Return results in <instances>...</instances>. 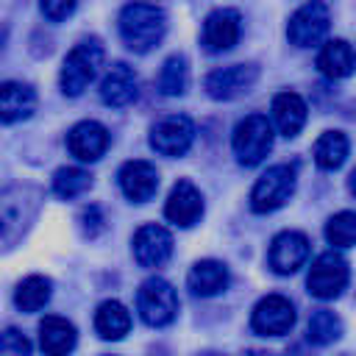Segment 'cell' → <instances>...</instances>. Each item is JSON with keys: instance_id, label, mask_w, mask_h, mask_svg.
Wrapping results in <instances>:
<instances>
[{"instance_id": "cell-11", "label": "cell", "mask_w": 356, "mask_h": 356, "mask_svg": "<svg viewBox=\"0 0 356 356\" xmlns=\"http://www.w3.org/2000/svg\"><path fill=\"white\" fill-rule=\"evenodd\" d=\"M256 81H259L256 64H231V67H220V70L209 72L203 86H206L209 97H214V100H234V97L250 92Z\"/></svg>"}, {"instance_id": "cell-15", "label": "cell", "mask_w": 356, "mask_h": 356, "mask_svg": "<svg viewBox=\"0 0 356 356\" xmlns=\"http://www.w3.org/2000/svg\"><path fill=\"white\" fill-rule=\"evenodd\" d=\"M200 214H203V195H200V189L192 181H186V178L175 181V186L170 189L167 203H164V217L172 225L189 228V225H195L200 220Z\"/></svg>"}, {"instance_id": "cell-25", "label": "cell", "mask_w": 356, "mask_h": 356, "mask_svg": "<svg viewBox=\"0 0 356 356\" xmlns=\"http://www.w3.org/2000/svg\"><path fill=\"white\" fill-rule=\"evenodd\" d=\"M348 136L342 134V131H323L320 136H317V142H314V164L320 167V170H339L342 164H345V159H348Z\"/></svg>"}, {"instance_id": "cell-20", "label": "cell", "mask_w": 356, "mask_h": 356, "mask_svg": "<svg viewBox=\"0 0 356 356\" xmlns=\"http://www.w3.org/2000/svg\"><path fill=\"white\" fill-rule=\"evenodd\" d=\"M306 117H309V108L298 92H278L273 97V125L278 128L281 136L286 139L298 136L300 128L306 125Z\"/></svg>"}, {"instance_id": "cell-37", "label": "cell", "mask_w": 356, "mask_h": 356, "mask_svg": "<svg viewBox=\"0 0 356 356\" xmlns=\"http://www.w3.org/2000/svg\"><path fill=\"white\" fill-rule=\"evenodd\" d=\"M209 356H214V353H209Z\"/></svg>"}, {"instance_id": "cell-33", "label": "cell", "mask_w": 356, "mask_h": 356, "mask_svg": "<svg viewBox=\"0 0 356 356\" xmlns=\"http://www.w3.org/2000/svg\"><path fill=\"white\" fill-rule=\"evenodd\" d=\"M75 6H78V0H42V14L50 22H61L75 11Z\"/></svg>"}, {"instance_id": "cell-26", "label": "cell", "mask_w": 356, "mask_h": 356, "mask_svg": "<svg viewBox=\"0 0 356 356\" xmlns=\"http://www.w3.org/2000/svg\"><path fill=\"white\" fill-rule=\"evenodd\" d=\"M50 292H53L50 278H44V275H28L14 289V306L19 312H39L50 300Z\"/></svg>"}, {"instance_id": "cell-3", "label": "cell", "mask_w": 356, "mask_h": 356, "mask_svg": "<svg viewBox=\"0 0 356 356\" xmlns=\"http://www.w3.org/2000/svg\"><path fill=\"white\" fill-rule=\"evenodd\" d=\"M103 58H106V53H103V44H100L97 39H83V42H78V44L67 53V58H64V64H61V75H58L61 92L70 95V97H78V95L95 81V75L100 72Z\"/></svg>"}, {"instance_id": "cell-2", "label": "cell", "mask_w": 356, "mask_h": 356, "mask_svg": "<svg viewBox=\"0 0 356 356\" xmlns=\"http://www.w3.org/2000/svg\"><path fill=\"white\" fill-rule=\"evenodd\" d=\"M167 33V14L156 3L134 0L120 11V36L128 50L147 53L153 50Z\"/></svg>"}, {"instance_id": "cell-18", "label": "cell", "mask_w": 356, "mask_h": 356, "mask_svg": "<svg viewBox=\"0 0 356 356\" xmlns=\"http://www.w3.org/2000/svg\"><path fill=\"white\" fill-rule=\"evenodd\" d=\"M120 189L128 200L134 203H147L156 189H159V172L150 161L145 159H134V161H125L122 170H120Z\"/></svg>"}, {"instance_id": "cell-9", "label": "cell", "mask_w": 356, "mask_h": 356, "mask_svg": "<svg viewBox=\"0 0 356 356\" xmlns=\"http://www.w3.org/2000/svg\"><path fill=\"white\" fill-rule=\"evenodd\" d=\"M195 142V122L186 114H167L150 128V147L167 159L184 156Z\"/></svg>"}, {"instance_id": "cell-1", "label": "cell", "mask_w": 356, "mask_h": 356, "mask_svg": "<svg viewBox=\"0 0 356 356\" xmlns=\"http://www.w3.org/2000/svg\"><path fill=\"white\" fill-rule=\"evenodd\" d=\"M42 192L31 184H11L0 189V250L14 248L33 222Z\"/></svg>"}, {"instance_id": "cell-34", "label": "cell", "mask_w": 356, "mask_h": 356, "mask_svg": "<svg viewBox=\"0 0 356 356\" xmlns=\"http://www.w3.org/2000/svg\"><path fill=\"white\" fill-rule=\"evenodd\" d=\"M348 192L356 197V167H353V172H350V178H348Z\"/></svg>"}, {"instance_id": "cell-13", "label": "cell", "mask_w": 356, "mask_h": 356, "mask_svg": "<svg viewBox=\"0 0 356 356\" xmlns=\"http://www.w3.org/2000/svg\"><path fill=\"white\" fill-rule=\"evenodd\" d=\"M309 259V236L300 231H281L278 236H273L270 250H267V261L273 267V273L278 275H292L295 270H300Z\"/></svg>"}, {"instance_id": "cell-28", "label": "cell", "mask_w": 356, "mask_h": 356, "mask_svg": "<svg viewBox=\"0 0 356 356\" xmlns=\"http://www.w3.org/2000/svg\"><path fill=\"white\" fill-rule=\"evenodd\" d=\"M159 92L167 95V97H178L186 92V83H189V67H186V58L184 56H170L161 70H159Z\"/></svg>"}, {"instance_id": "cell-17", "label": "cell", "mask_w": 356, "mask_h": 356, "mask_svg": "<svg viewBox=\"0 0 356 356\" xmlns=\"http://www.w3.org/2000/svg\"><path fill=\"white\" fill-rule=\"evenodd\" d=\"M134 256L142 267H161L172 256V234L156 222L142 225L134 234Z\"/></svg>"}, {"instance_id": "cell-21", "label": "cell", "mask_w": 356, "mask_h": 356, "mask_svg": "<svg viewBox=\"0 0 356 356\" xmlns=\"http://www.w3.org/2000/svg\"><path fill=\"white\" fill-rule=\"evenodd\" d=\"M75 342H78V334L70 320L50 314L39 323V345L44 356H70L75 350Z\"/></svg>"}, {"instance_id": "cell-36", "label": "cell", "mask_w": 356, "mask_h": 356, "mask_svg": "<svg viewBox=\"0 0 356 356\" xmlns=\"http://www.w3.org/2000/svg\"><path fill=\"white\" fill-rule=\"evenodd\" d=\"M0 50H3V33H0Z\"/></svg>"}, {"instance_id": "cell-27", "label": "cell", "mask_w": 356, "mask_h": 356, "mask_svg": "<svg viewBox=\"0 0 356 356\" xmlns=\"http://www.w3.org/2000/svg\"><path fill=\"white\" fill-rule=\"evenodd\" d=\"M306 337L314 345H331L342 337V320L331 309H314L306 323Z\"/></svg>"}, {"instance_id": "cell-23", "label": "cell", "mask_w": 356, "mask_h": 356, "mask_svg": "<svg viewBox=\"0 0 356 356\" xmlns=\"http://www.w3.org/2000/svg\"><path fill=\"white\" fill-rule=\"evenodd\" d=\"M353 67H356V53L345 39H331L323 44V50L317 56V70L325 78H331V81L348 78L353 72Z\"/></svg>"}, {"instance_id": "cell-6", "label": "cell", "mask_w": 356, "mask_h": 356, "mask_svg": "<svg viewBox=\"0 0 356 356\" xmlns=\"http://www.w3.org/2000/svg\"><path fill=\"white\" fill-rule=\"evenodd\" d=\"M295 167L292 164H275V167H267V172L259 175V181L253 184L250 189V209L256 214H267V211H275L281 209L292 192H295Z\"/></svg>"}, {"instance_id": "cell-38", "label": "cell", "mask_w": 356, "mask_h": 356, "mask_svg": "<svg viewBox=\"0 0 356 356\" xmlns=\"http://www.w3.org/2000/svg\"><path fill=\"white\" fill-rule=\"evenodd\" d=\"M353 53H356V50H353Z\"/></svg>"}, {"instance_id": "cell-30", "label": "cell", "mask_w": 356, "mask_h": 356, "mask_svg": "<svg viewBox=\"0 0 356 356\" xmlns=\"http://www.w3.org/2000/svg\"><path fill=\"white\" fill-rule=\"evenodd\" d=\"M325 239L334 248H353L356 245V211H337L325 222Z\"/></svg>"}, {"instance_id": "cell-31", "label": "cell", "mask_w": 356, "mask_h": 356, "mask_svg": "<svg viewBox=\"0 0 356 356\" xmlns=\"http://www.w3.org/2000/svg\"><path fill=\"white\" fill-rule=\"evenodd\" d=\"M0 356H31V342L22 331L6 328L0 331Z\"/></svg>"}, {"instance_id": "cell-7", "label": "cell", "mask_w": 356, "mask_h": 356, "mask_svg": "<svg viewBox=\"0 0 356 356\" xmlns=\"http://www.w3.org/2000/svg\"><path fill=\"white\" fill-rule=\"evenodd\" d=\"M136 309H139V317L153 325V328H161V325H170L178 314V295H175V286L164 278H147L139 292H136Z\"/></svg>"}, {"instance_id": "cell-22", "label": "cell", "mask_w": 356, "mask_h": 356, "mask_svg": "<svg viewBox=\"0 0 356 356\" xmlns=\"http://www.w3.org/2000/svg\"><path fill=\"white\" fill-rule=\"evenodd\" d=\"M186 284L195 295L214 298L228 286V267L217 259H200V261L192 264V270L186 275Z\"/></svg>"}, {"instance_id": "cell-29", "label": "cell", "mask_w": 356, "mask_h": 356, "mask_svg": "<svg viewBox=\"0 0 356 356\" xmlns=\"http://www.w3.org/2000/svg\"><path fill=\"white\" fill-rule=\"evenodd\" d=\"M89 186H92V175L86 170H81V167H61L53 175V192L58 197H64V200L81 197Z\"/></svg>"}, {"instance_id": "cell-35", "label": "cell", "mask_w": 356, "mask_h": 356, "mask_svg": "<svg viewBox=\"0 0 356 356\" xmlns=\"http://www.w3.org/2000/svg\"><path fill=\"white\" fill-rule=\"evenodd\" d=\"M245 356H275V353H270V350H259V348H253V350H248Z\"/></svg>"}, {"instance_id": "cell-19", "label": "cell", "mask_w": 356, "mask_h": 356, "mask_svg": "<svg viewBox=\"0 0 356 356\" xmlns=\"http://www.w3.org/2000/svg\"><path fill=\"white\" fill-rule=\"evenodd\" d=\"M36 111V92L28 83L6 81L0 83V122H22Z\"/></svg>"}, {"instance_id": "cell-8", "label": "cell", "mask_w": 356, "mask_h": 356, "mask_svg": "<svg viewBox=\"0 0 356 356\" xmlns=\"http://www.w3.org/2000/svg\"><path fill=\"white\" fill-rule=\"evenodd\" d=\"M331 28V11L323 0H309L303 3L286 22V39L295 47H314L325 39Z\"/></svg>"}, {"instance_id": "cell-32", "label": "cell", "mask_w": 356, "mask_h": 356, "mask_svg": "<svg viewBox=\"0 0 356 356\" xmlns=\"http://www.w3.org/2000/svg\"><path fill=\"white\" fill-rule=\"evenodd\" d=\"M78 222H81L83 236H89V239H95L97 234H103V231H106V217H103L100 206H95V203H92V206H86V209L81 211Z\"/></svg>"}, {"instance_id": "cell-10", "label": "cell", "mask_w": 356, "mask_h": 356, "mask_svg": "<svg viewBox=\"0 0 356 356\" xmlns=\"http://www.w3.org/2000/svg\"><path fill=\"white\" fill-rule=\"evenodd\" d=\"M298 314L289 298L284 295H264L250 314V328L259 337H284L292 331Z\"/></svg>"}, {"instance_id": "cell-12", "label": "cell", "mask_w": 356, "mask_h": 356, "mask_svg": "<svg viewBox=\"0 0 356 356\" xmlns=\"http://www.w3.org/2000/svg\"><path fill=\"white\" fill-rule=\"evenodd\" d=\"M242 33V17L236 8H214L203 19L200 42L209 53H225L239 42Z\"/></svg>"}, {"instance_id": "cell-16", "label": "cell", "mask_w": 356, "mask_h": 356, "mask_svg": "<svg viewBox=\"0 0 356 356\" xmlns=\"http://www.w3.org/2000/svg\"><path fill=\"white\" fill-rule=\"evenodd\" d=\"M136 95H139V78L134 67H128L125 61L111 64L100 81V100L111 108H125L136 100Z\"/></svg>"}, {"instance_id": "cell-24", "label": "cell", "mask_w": 356, "mask_h": 356, "mask_svg": "<svg viewBox=\"0 0 356 356\" xmlns=\"http://www.w3.org/2000/svg\"><path fill=\"white\" fill-rule=\"evenodd\" d=\"M95 331L103 339H122L131 331V312L120 300H103L95 312Z\"/></svg>"}, {"instance_id": "cell-14", "label": "cell", "mask_w": 356, "mask_h": 356, "mask_svg": "<svg viewBox=\"0 0 356 356\" xmlns=\"http://www.w3.org/2000/svg\"><path fill=\"white\" fill-rule=\"evenodd\" d=\"M111 145V134L103 122L97 120H83L70 128L67 134V147L78 161H97Z\"/></svg>"}, {"instance_id": "cell-4", "label": "cell", "mask_w": 356, "mask_h": 356, "mask_svg": "<svg viewBox=\"0 0 356 356\" xmlns=\"http://www.w3.org/2000/svg\"><path fill=\"white\" fill-rule=\"evenodd\" d=\"M234 156L245 167H256L273 150V122L264 114H248L236 122L231 139Z\"/></svg>"}, {"instance_id": "cell-5", "label": "cell", "mask_w": 356, "mask_h": 356, "mask_svg": "<svg viewBox=\"0 0 356 356\" xmlns=\"http://www.w3.org/2000/svg\"><path fill=\"white\" fill-rule=\"evenodd\" d=\"M348 281H350V267L342 259V253H337V250L320 253L312 261L309 275H306L309 295L317 298V300H334V298H339L342 289L348 286Z\"/></svg>"}]
</instances>
